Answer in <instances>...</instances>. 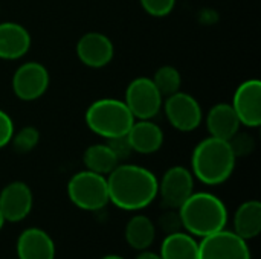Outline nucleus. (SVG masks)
Returning a JSON list of instances; mask_svg holds the SVG:
<instances>
[{"mask_svg":"<svg viewBox=\"0 0 261 259\" xmlns=\"http://www.w3.org/2000/svg\"><path fill=\"white\" fill-rule=\"evenodd\" d=\"M107 188L110 203L122 211L136 212L158 197V177L144 166L119 163L107 176Z\"/></svg>","mask_w":261,"mask_h":259,"instance_id":"nucleus-1","label":"nucleus"},{"mask_svg":"<svg viewBox=\"0 0 261 259\" xmlns=\"http://www.w3.org/2000/svg\"><path fill=\"white\" fill-rule=\"evenodd\" d=\"M236 162L237 157L229 142L210 136L196 145L191 156V172L203 185L217 186L232 176Z\"/></svg>","mask_w":261,"mask_h":259,"instance_id":"nucleus-2","label":"nucleus"},{"mask_svg":"<svg viewBox=\"0 0 261 259\" xmlns=\"http://www.w3.org/2000/svg\"><path fill=\"white\" fill-rule=\"evenodd\" d=\"M177 211L184 231L193 237H208L225 229L228 224L225 203L210 192H193Z\"/></svg>","mask_w":261,"mask_h":259,"instance_id":"nucleus-3","label":"nucleus"},{"mask_svg":"<svg viewBox=\"0 0 261 259\" xmlns=\"http://www.w3.org/2000/svg\"><path fill=\"white\" fill-rule=\"evenodd\" d=\"M84 121L92 133L109 140L125 136L136 119L124 99L102 98L93 101L87 107Z\"/></svg>","mask_w":261,"mask_h":259,"instance_id":"nucleus-4","label":"nucleus"},{"mask_svg":"<svg viewBox=\"0 0 261 259\" xmlns=\"http://www.w3.org/2000/svg\"><path fill=\"white\" fill-rule=\"evenodd\" d=\"M67 195L81 211H101L110 203L107 177L89 169L80 171L70 177L67 183Z\"/></svg>","mask_w":261,"mask_h":259,"instance_id":"nucleus-5","label":"nucleus"},{"mask_svg":"<svg viewBox=\"0 0 261 259\" xmlns=\"http://www.w3.org/2000/svg\"><path fill=\"white\" fill-rule=\"evenodd\" d=\"M124 102L135 119H153L162 110L164 98L151 78L139 76L127 85Z\"/></svg>","mask_w":261,"mask_h":259,"instance_id":"nucleus-6","label":"nucleus"},{"mask_svg":"<svg viewBox=\"0 0 261 259\" xmlns=\"http://www.w3.org/2000/svg\"><path fill=\"white\" fill-rule=\"evenodd\" d=\"M164 113L170 125L179 131L190 133L200 127L203 121V111L197 99L185 92H176L162 102Z\"/></svg>","mask_w":261,"mask_h":259,"instance_id":"nucleus-7","label":"nucleus"},{"mask_svg":"<svg viewBox=\"0 0 261 259\" xmlns=\"http://www.w3.org/2000/svg\"><path fill=\"white\" fill-rule=\"evenodd\" d=\"M199 259H252V256L246 240L234 231L222 229L200 240Z\"/></svg>","mask_w":261,"mask_h":259,"instance_id":"nucleus-8","label":"nucleus"},{"mask_svg":"<svg viewBox=\"0 0 261 259\" xmlns=\"http://www.w3.org/2000/svg\"><path fill=\"white\" fill-rule=\"evenodd\" d=\"M194 192V176L185 166H171L158 180V195L168 209H179Z\"/></svg>","mask_w":261,"mask_h":259,"instance_id":"nucleus-9","label":"nucleus"},{"mask_svg":"<svg viewBox=\"0 0 261 259\" xmlns=\"http://www.w3.org/2000/svg\"><path fill=\"white\" fill-rule=\"evenodd\" d=\"M49 72L47 69L37 61L23 63L17 67L12 75L11 87L14 95L20 101H35L41 98L49 87Z\"/></svg>","mask_w":261,"mask_h":259,"instance_id":"nucleus-10","label":"nucleus"},{"mask_svg":"<svg viewBox=\"0 0 261 259\" xmlns=\"http://www.w3.org/2000/svg\"><path fill=\"white\" fill-rule=\"evenodd\" d=\"M239 121L248 128L261 125V82L252 78L243 81L234 92L231 102Z\"/></svg>","mask_w":261,"mask_h":259,"instance_id":"nucleus-11","label":"nucleus"},{"mask_svg":"<svg viewBox=\"0 0 261 259\" xmlns=\"http://www.w3.org/2000/svg\"><path fill=\"white\" fill-rule=\"evenodd\" d=\"M34 195L24 182H11L0 191V212L5 221L20 223L32 211Z\"/></svg>","mask_w":261,"mask_h":259,"instance_id":"nucleus-12","label":"nucleus"},{"mask_svg":"<svg viewBox=\"0 0 261 259\" xmlns=\"http://www.w3.org/2000/svg\"><path fill=\"white\" fill-rule=\"evenodd\" d=\"M115 55L112 40L101 32H87L76 43V56L90 69L106 67Z\"/></svg>","mask_w":261,"mask_h":259,"instance_id":"nucleus-13","label":"nucleus"},{"mask_svg":"<svg viewBox=\"0 0 261 259\" xmlns=\"http://www.w3.org/2000/svg\"><path fill=\"white\" fill-rule=\"evenodd\" d=\"M29 31L15 21L0 23V58L2 60H20L31 49Z\"/></svg>","mask_w":261,"mask_h":259,"instance_id":"nucleus-14","label":"nucleus"},{"mask_svg":"<svg viewBox=\"0 0 261 259\" xmlns=\"http://www.w3.org/2000/svg\"><path fill=\"white\" fill-rule=\"evenodd\" d=\"M133 153L153 154L164 145V131L151 119H136L127 133Z\"/></svg>","mask_w":261,"mask_h":259,"instance_id":"nucleus-15","label":"nucleus"},{"mask_svg":"<svg viewBox=\"0 0 261 259\" xmlns=\"http://www.w3.org/2000/svg\"><path fill=\"white\" fill-rule=\"evenodd\" d=\"M18 259H55V243L50 235L38 227H29L18 235Z\"/></svg>","mask_w":261,"mask_h":259,"instance_id":"nucleus-16","label":"nucleus"},{"mask_svg":"<svg viewBox=\"0 0 261 259\" xmlns=\"http://www.w3.org/2000/svg\"><path fill=\"white\" fill-rule=\"evenodd\" d=\"M240 121L231 104H216L206 114V128L210 136L229 140L237 131H240Z\"/></svg>","mask_w":261,"mask_h":259,"instance_id":"nucleus-17","label":"nucleus"},{"mask_svg":"<svg viewBox=\"0 0 261 259\" xmlns=\"http://www.w3.org/2000/svg\"><path fill=\"white\" fill-rule=\"evenodd\" d=\"M234 232L243 240H254L261 232V203L248 200L239 206L234 214Z\"/></svg>","mask_w":261,"mask_h":259,"instance_id":"nucleus-18","label":"nucleus"},{"mask_svg":"<svg viewBox=\"0 0 261 259\" xmlns=\"http://www.w3.org/2000/svg\"><path fill=\"white\" fill-rule=\"evenodd\" d=\"M124 237L132 249L148 250L156 238V224L147 215H135L125 224Z\"/></svg>","mask_w":261,"mask_h":259,"instance_id":"nucleus-19","label":"nucleus"},{"mask_svg":"<svg viewBox=\"0 0 261 259\" xmlns=\"http://www.w3.org/2000/svg\"><path fill=\"white\" fill-rule=\"evenodd\" d=\"M159 255L162 259H199V241L184 231L165 235Z\"/></svg>","mask_w":261,"mask_h":259,"instance_id":"nucleus-20","label":"nucleus"},{"mask_svg":"<svg viewBox=\"0 0 261 259\" xmlns=\"http://www.w3.org/2000/svg\"><path fill=\"white\" fill-rule=\"evenodd\" d=\"M83 162L86 169L106 177L121 163L107 143H95L87 147L83 156Z\"/></svg>","mask_w":261,"mask_h":259,"instance_id":"nucleus-21","label":"nucleus"},{"mask_svg":"<svg viewBox=\"0 0 261 259\" xmlns=\"http://www.w3.org/2000/svg\"><path fill=\"white\" fill-rule=\"evenodd\" d=\"M151 81L154 82L156 89L162 95V98H167L176 92L180 90L182 85V76L180 72L174 66H162L159 67L154 75L151 76Z\"/></svg>","mask_w":261,"mask_h":259,"instance_id":"nucleus-22","label":"nucleus"},{"mask_svg":"<svg viewBox=\"0 0 261 259\" xmlns=\"http://www.w3.org/2000/svg\"><path fill=\"white\" fill-rule=\"evenodd\" d=\"M40 142V133L35 127H23L20 128L18 131H14L12 137H11V142L14 145V150L17 153H21V154H26V153H31Z\"/></svg>","mask_w":261,"mask_h":259,"instance_id":"nucleus-23","label":"nucleus"},{"mask_svg":"<svg viewBox=\"0 0 261 259\" xmlns=\"http://www.w3.org/2000/svg\"><path fill=\"white\" fill-rule=\"evenodd\" d=\"M142 9L151 17H167L176 6V0H139Z\"/></svg>","mask_w":261,"mask_h":259,"instance_id":"nucleus-24","label":"nucleus"},{"mask_svg":"<svg viewBox=\"0 0 261 259\" xmlns=\"http://www.w3.org/2000/svg\"><path fill=\"white\" fill-rule=\"evenodd\" d=\"M228 142H229V145H231V148H232V151H234L237 159L251 154L254 151V148H255L254 139L249 134L240 133V131H237Z\"/></svg>","mask_w":261,"mask_h":259,"instance_id":"nucleus-25","label":"nucleus"},{"mask_svg":"<svg viewBox=\"0 0 261 259\" xmlns=\"http://www.w3.org/2000/svg\"><path fill=\"white\" fill-rule=\"evenodd\" d=\"M158 226H159V229L162 232H165V235H171V234L184 231L182 220H180V215H179L177 209H168L165 214H162L159 217Z\"/></svg>","mask_w":261,"mask_h":259,"instance_id":"nucleus-26","label":"nucleus"},{"mask_svg":"<svg viewBox=\"0 0 261 259\" xmlns=\"http://www.w3.org/2000/svg\"><path fill=\"white\" fill-rule=\"evenodd\" d=\"M107 145L112 148V151L115 153V156L118 157L119 162L125 160L127 157L132 156L133 150L128 143V139H127V134L125 136H121V137H115V139H109L107 140Z\"/></svg>","mask_w":261,"mask_h":259,"instance_id":"nucleus-27","label":"nucleus"},{"mask_svg":"<svg viewBox=\"0 0 261 259\" xmlns=\"http://www.w3.org/2000/svg\"><path fill=\"white\" fill-rule=\"evenodd\" d=\"M14 131H15V128H14V122H12L11 116L5 110L0 108V150L5 148L11 142Z\"/></svg>","mask_w":261,"mask_h":259,"instance_id":"nucleus-28","label":"nucleus"},{"mask_svg":"<svg viewBox=\"0 0 261 259\" xmlns=\"http://www.w3.org/2000/svg\"><path fill=\"white\" fill-rule=\"evenodd\" d=\"M135 259H162V256L159 253L154 252H148V250H142Z\"/></svg>","mask_w":261,"mask_h":259,"instance_id":"nucleus-29","label":"nucleus"},{"mask_svg":"<svg viewBox=\"0 0 261 259\" xmlns=\"http://www.w3.org/2000/svg\"><path fill=\"white\" fill-rule=\"evenodd\" d=\"M101 259H125V258H122V256H119V255H106L104 258H101Z\"/></svg>","mask_w":261,"mask_h":259,"instance_id":"nucleus-30","label":"nucleus"},{"mask_svg":"<svg viewBox=\"0 0 261 259\" xmlns=\"http://www.w3.org/2000/svg\"><path fill=\"white\" fill-rule=\"evenodd\" d=\"M3 226H5V218H3V215H2V212H0V231L3 229Z\"/></svg>","mask_w":261,"mask_h":259,"instance_id":"nucleus-31","label":"nucleus"}]
</instances>
